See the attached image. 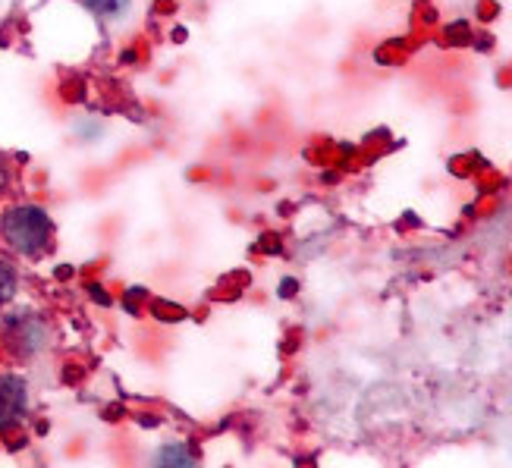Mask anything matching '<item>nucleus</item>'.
<instances>
[{"instance_id": "nucleus-5", "label": "nucleus", "mask_w": 512, "mask_h": 468, "mask_svg": "<svg viewBox=\"0 0 512 468\" xmlns=\"http://www.w3.org/2000/svg\"><path fill=\"white\" fill-rule=\"evenodd\" d=\"M158 465H195V453L186 450L183 443H164V447L154 453Z\"/></svg>"}, {"instance_id": "nucleus-4", "label": "nucleus", "mask_w": 512, "mask_h": 468, "mask_svg": "<svg viewBox=\"0 0 512 468\" xmlns=\"http://www.w3.org/2000/svg\"><path fill=\"white\" fill-rule=\"evenodd\" d=\"M79 4L92 16H98L101 22H117L129 13L132 0H79Z\"/></svg>"}, {"instance_id": "nucleus-3", "label": "nucleus", "mask_w": 512, "mask_h": 468, "mask_svg": "<svg viewBox=\"0 0 512 468\" xmlns=\"http://www.w3.org/2000/svg\"><path fill=\"white\" fill-rule=\"evenodd\" d=\"M29 409V387L19 374H0V431L19 425Z\"/></svg>"}, {"instance_id": "nucleus-2", "label": "nucleus", "mask_w": 512, "mask_h": 468, "mask_svg": "<svg viewBox=\"0 0 512 468\" xmlns=\"http://www.w3.org/2000/svg\"><path fill=\"white\" fill-rule=\"evenodd\" d=\"M4 343L7 349L16 355V359L29 362V359H38V355L48 349L51 343V327L44 321L38 311H29V308H19V311H10L4 318Z\"/></svg>"}, {"instance_id": "nucleus-1", "label": "nucleus", "mask_w": 512, "mask_h": 468, "mask_svg": "<svg viewBox=\"0 0 512 468\" xmlns=\"http://www.w3.org/2000/svg\"><path fill=\"white\" fill-rule=\"evenodd\" d=\"M0 239L22 258H38L51 249L54 220L38 205H13L0 211Z\"/></svg>"}, {"instance_id": "nucleus-6", "label": "nucleus", "mask_w": 512, "mask_h": 468, "mask_svg": "<svg viewBox=\"0 0 512 468\" xmlns=\"http://www.w3.org/2000/svg\"><path fill=\"white\" fill-rule=\"evenodd\" d=\"M19 289V277H16V267L10 261L0 258V305H7Z\"/></svg>"}, {"instance_id": "nucleus-7", "label": "nucleus", "mask_w": 512, "mask_h": 468, "mask_svg": "<svg viewBox=\"0 0 512 468\" xmlns=\"http://www.w3.org/2000/svg\"><path fill=\"white\" fill-rule=\"evenodd\" d=\"M13 183V167L7 161V154H0V195H4Z\"/></svg>"}]
</instances>
